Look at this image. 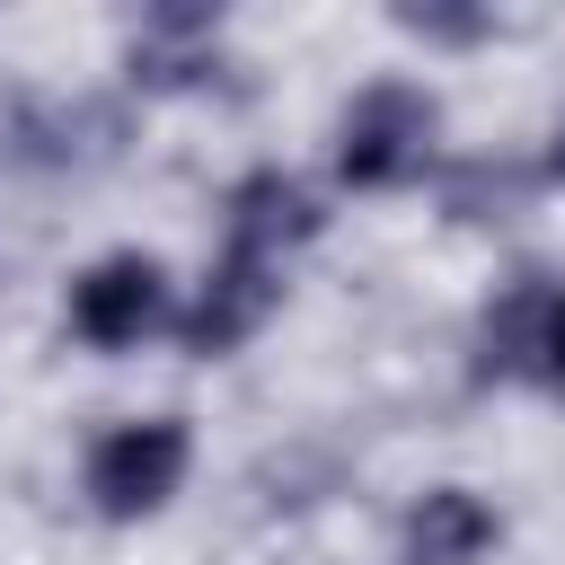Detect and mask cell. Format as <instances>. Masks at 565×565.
Returning a JSON list of instances; mask_svg holds the SVG:
<instances>
[{"instance_id":"6da1fadb","label":"cell","mask_w":565,"mask_h":565,"mask_svg":"<svg viewBox=\"0 0 565 565\" xmlns=\"http://www.w3.org/2000/svg\"><path fill=\"white\" fill-rule=\"evenodd\" d=\"M441 141V97L424 79H371L353 88V106L335 115V177L353 194H388V185H415L424 159Z\"/></svg>"},{"instance_id":"7a4b0ae2","label":"cell","mask_w":565,"mask_h":565,"mask_svg":"<svg viewBox=\"0 0 565 565\" xmlns=\"http://www.w3.org/2000/svg\"><path fill=\"white\" fill-rule=\"evenodd\" d=\"M185 468H194L185 415H132V424H106V433L88 441L79 486H88V512H97V521H150V512L177 503Z\"/></svg>"},{"instance_id":"3957f363","label":"cell","mask_w":565,"mask_h":565,"mask_svg":"<svg viewBox=\"0 0 565 565\" xmlns=\"http://www.w3.org/2000/svg\"><path fill=\"white\" fill-rule=\"evenodd\" d=\"M62 309H71V335H79L88 353H132L141 335L177 327V300H168V265H159L150 247H115V256L79 265Z\"/></svg>"},{"instance_id":"277c9868","label":"cell","mask_w":565,"mask_h":565,"mask_svg":"<svg viewBox=\"0 0 565 565\" xmlns=\"http://www.w3.org/2000/svg\"><path fill=\"white\" fill-rule=\"evenodd\" d=\"M282 309V265L274 256H247V247H221L212 274L194 282V300L177 309V344L194 362H221L238 353L247 335H265V318Z\"/></svg>"},{"instance_id":"5b68a950","label":"cell","mask_w":565,"mask_h":565,"mask_svg":"<svg viewBox=\"0 0 565 565\" xmlns=\"http://www.w3.org/2000/svg\"><path fill=\"white\" fill-rule=\"evenodd\" d=\"M318 230H327V212L291 168H247L221 203V247H247V256H274V265L291 247H309Z\"/></svg>"},{"instance_id":"8992f818","label":"cell","mask_w":565,"mask_h":565,"mask_svg":"<svg viewBox=\"0 0 565 565\" xmlns=\"http://www.w3.org/2000/svg\"><path fill=\"white\" fill-rule=\"evenodd\" d=\"M212 62H221V9H185V0H168V9H141L132 44H124V71H132V88H150V97L203 88V79H212Z\"/></svg>"},{"instance_id":"52a82bcc","label":"cell","mask_w":565,"mask_h":565,"mask_svg":"<svg viewBox=\"0 0 565 565\" xmlns=\"http://www.w3.org/2000/svg\"><path fill=\"white\" fill-rule=\"evenodd\" d=\"M503 539L494 503L477 486H424L406 503V530H397V565H477L486 547Z\"/></svg>"},{"instance_id":"ba28073f","label":"cell","mask_w":565,"mask_h":565,"mask_svg":"<svg viewBox=\"0 0 565 565\" xmlns=\"http://www.w3.org/2000/svg\"><path fill=\"white\" fill-rule=\"evenodd\" d=\"M521 362H530L547 388H565V291H539V300H530V327H521Z\"/></svg>"},{"instance_id":"9c48e42d","label":"cell","mask_w":565,"mask_h":565,"mask_svg":"<svg viewBox=\"0 0 565 565\" xmlns=\"http://www.w3.org/2000/svg\"><path fill=\"white\" fill-rule=\"evenodd\" d=\"M388 18H397L406 35H424V44H477V35H494L486 9H433V0H424V9H388Z\"/></svg>"},{"instance_id":"30bf717a","label":"cell","mask_w":565,"mask_h":565,"mask_svg":"<svg viewBox=\"0 0 565 565\" xmlns=\"http://www.w3.org/2000/svg\"><path fill=\"white\" fill-rule=\"evenodd\" d=\"M547 177L565 185V124H556V141H547Z\"/></svg>"}]
</instances>
